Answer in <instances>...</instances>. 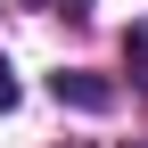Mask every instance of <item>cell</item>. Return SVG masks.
<instances>
[{
	"label": "cell",
	"mask_w": 148,
	"mask_h": 148,
	"mask_svg": "<svg viewBox=\"0 0 148 148\" xmlns=\"http://www.w3.org/2000/svg\"><path fill=\"white\" fill-rule=\"evenodd\" d=\"M16 107V74H8V58H0V115Z\"/></svg>",
	"instance_id": "277c9868"
},
{
	"label": "cell",
	"mask_w": 148,
	"mask_h": 148,
	"mask_svg": "<svg viewBox=\"0 0 148 148\" xmlns=\"http://www.w3.org/2000/svg\"><path fill=\"white\" fill-rule=\"evenodd\" d=\"M123 66H132V82H148V25L123 33Z\"/></svg>",
	"instance_id": "7a4b0ae2"
},
{
	"label": "cell",
	"mask_w": 148,
	"mask_h": 148,
	"mask_svg": "<svg viewBox=\"0 0 148 148\" xmlns=\"http://www.w3.org/2000/svg\"><path fill=\"white\" fill-rule=\"evenodd\" d=\"M49 99L99 115V107H115V82H99V74H82V66H58V74H49Z\"/></svg>",
	"instance_id": "6da1fadb"
},
{
	"label": "cell",
	"mask_w": 148,
	"mask_h": 148,
	"mask_svg": "<svg viewBox=\"0 0 148 148\" xmlns=\"http://www.w3.org/2000/svg\"><path fill=\"white\" fill-rule=\"evenodd\" d=\"M132 148H148V140H132Z\"/></svg>",
	"instance_id": "5b68a950"
},
{
	"label": "cell",
	"mask_w": 148,
	"mask_h": 148,
	"mask_svg": "<svg viewBox=\"0 0 148 148\" xmlns=\"http://www.w3.org/2000/svg\"><path fill=\"white\" fill-rule=\"evenodd\" d=\"M33 8H49V16H74V25H82V16H90V0H33Z\"/></svg>",
	"instance_id": "3957f363"
}]
</instances>
